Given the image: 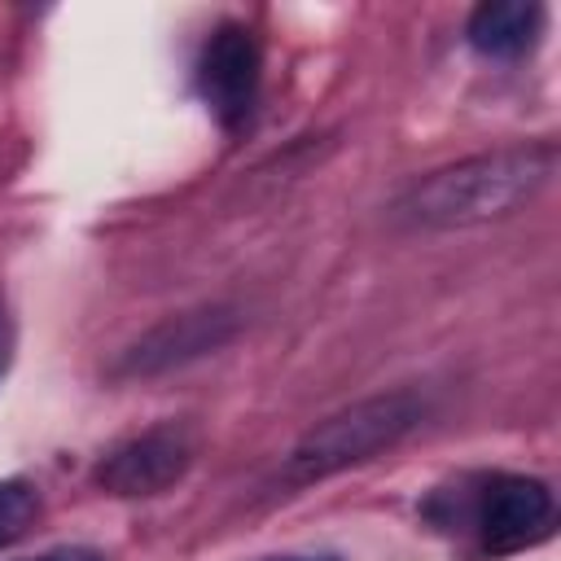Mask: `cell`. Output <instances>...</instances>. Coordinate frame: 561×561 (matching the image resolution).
Returning a JSON list of instances; mask_svg holds the SVG:
<instances>
[{"mask_svg":"<svg viewBox=\"0 0 561 561\" xmlns=\"http://www.w3.org/2000/svg\"><path fill=\"white\" fill-rule=\"evenodd\" d=\"M421 416H425V403L408 390L359 399V403L324 416L320 425H311L285 456L280 478H285V486L324 482L351 465H364V460L390 451L399 438H408L421 425Z\"/></svg>","mask_w":561,"mask_h":561,"instance_id":"2","label":"cell"},{"mask_svg":"<svg viewBox=\"0 0 561 561\" xmlns=\"http://www.w3.org/2000/svg\"><path fill=\"white\" fill-rule=\"evenodd\" d=\"M35 508H39V500H35V486L31 482L0 478V548L26 535V526L35 522Z\"/></svg>","mask_w":561,"mask_h":561,"instance_id":"8","label":"cell"},{"mask_svg":"<svg viewBox=\"0 0 561 561\" xmlns=\"http://www.w3.org/2000/svg\"><path fill=\"white\" fill-rule=\"evenodd\" d=\"M193 447L197 443L184 421L153 425V430L118 443L96 465V486H105L110 495H158L188 473Z\"/></svg>","mask_w":561,"mask_h":561,"instance_id":"3","label":"cell"},{"mask_svg":"<svg viewBox=\"0 0 561 561\" xmlns=\"http://www.w3.org/2000/svg\"><path fill=\"white\" fill-rule=\"evenodd\" d=\"M543 31V4L535 0H491L469 18V44L482 57H522Z\"/></svg>","mask_w":561,"mask_h":561,"instance_id":"7","label":"cell"},{"mask_svg":"<svg viewBox=\"0 0 561 561\" xmlns=\"http://www.w3.org/2000/svg\"><path fill=\"white\" fill-rule=\"evenodd\" d=\"M232 333H237V311L232 307L180 311V316L153 324L140 342H131L114 373L118 377H153V373H167V368H180L188 359H202V355L219 351Z\"/></svg>","mask_w":561,"mask_h":561,"instance_id":"6","label":"cell"},{"mask_svg":"<svg viewBox=\"0 0 561 561\" xmlns=\"http://www.w3.org/2000/svg\"><path fill=\"white\" fill-rule=\"evenodd\" d=\"M39 561H44V557H39Z\"/></svg>","mask_w":561,"mask_h":561,"instance_id":"12","label":"cell"},{"mask_svg":"<svg viewBox=\"0 0 561 561\" xmlns=\"http://www.w3.org/2000/svg\"><path fill=\"white\" fill-rule=\"evenodd\" d=\"M267 561H337V557H324L320 552V557H267Z\"/></svg>","mask_w":561,"mask_h":561,"instance_id":"11","label":"cell"},{"mask_svg":"<svg viewBox=\"0 0 561 561\" xmlns=\"http://www.w3.org/2000/svg\"><path fill=\"white\" fill-rule=\"evenodd\" d=\"M557 171V145H508L416 180L399 202L394 219L408 228H473L526 206Z\"/></svg>","mask_w":561,"mask_h":561,"instance_id":"1","label":"cell"},{"mask_svg":"<svg viewBox=\"0 0 561 561\" xmlns=\"http://www.w3.org/2000/svg\"><path fill=\"white\" fill-rule=\"evenodd\" d=\"M44 561H101V557L88 552V548H66V552H48Z\"/></svg>","mask_w":561,"mask_h":561,"instance_id":"10","label":"cell"},{"mask_svg":"<svg viewBox=\"0 0 561 561\" xmlns=\"http://www.w3.org/2000/svg\"><path fill=\"white\" fill-rule=\"evenodd\" d=\"M9 359H13V320H9V307L0 298V377H4Z\"/></svg>","mask_w":561,"mask_h":561,"instance_id":"9","label":"cell"},{"mask_svg":"<svg viewBox=\"0 0 561 561\" xmlns=\"http://www.w3.org/2000/svg\"><path fill=\"white\" fill-rule=\"evenodd\" d=\"M259 70H263V57H259V44L245 26L237 22H224L202 57H197V92L206 101V110L219 118V127H241L254 110V96H259Z\"/></svg>","mask_w":561,"mask_h":561,"instance_id":"4","label":"cell"},{"mask_svg":"<svg viewBox=\"0 0 561 561\" xmlns=\"http://www.w3.org/2000/svg\"><path fill=\"white\" fill-rule=\"evenodd\" d=\"M473 526L486 552H517L552 530V491L526 473H495L473 504Z\"/></svg>","mask_w":561,"mask_h":561,"instance_id":"5","label":"cell"}]
</instances>
